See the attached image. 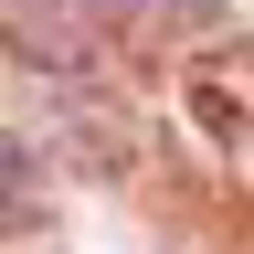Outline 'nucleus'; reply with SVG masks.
<instances>
[{"instance_id":"obj_3","label":"nucleus","mask_w":254,"mask_h":254,"mask_svg":"<svg viewBox=\"0 0 254 254\" xmlns=\"http://www.w3.org/2000/svg\"><path fill=\"white\" fill-rule=\"evenodd\" d=\"M117 11L138 21V32H170V43H180V32H212L222 0H117Z\"/></svg>"},{"instance_id":"obj_2","label":"nucleus","mask_w":254,"mask_h":254,"mask_svg":"<svg viewBox=\"0 0 254 254\" xmlns=\"http://www.w3.org/2000/svg\"><path fill=\"white\" fill-rule=\"evenodd\" d=\"M32 201H43V170H32V148L0 127V233H11V222H32Z\"/></svg>"},{"instance_id":"obj_1","label":"nucleus","mask_w":254,"mask_h":254,"mask_svg":"<svg viewBox=\"0 0 254 254\" xmlns=\"http://www.w3.org/2000/svg\"><path fill=\"white\" fill-rule=\"evenodd\" d=\"M0 43L43 74H85L106 32H95V0H0Z\"/></svg>"}]
</instances>
